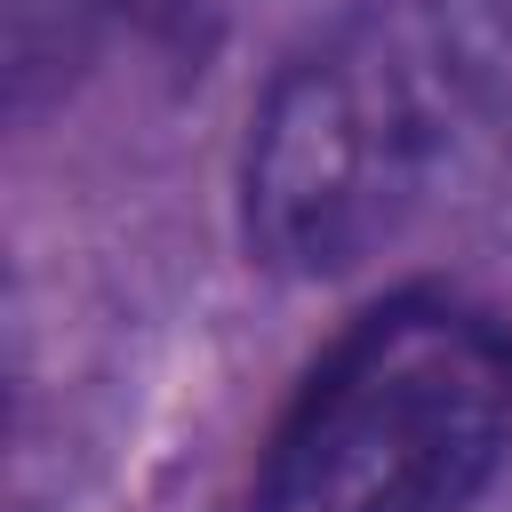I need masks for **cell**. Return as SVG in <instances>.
Returning <instances> with one entry per match:
<instances>
[{"label":"cell","instance_id":"obj_1","mask_svg":"<svg viewBox=\"0 0 512 512\" xmlns=\"http://www.w3.org/2000/svg\"><path fill=\"white\" fill-rule=\"evenodd\" d=\"M512 440L504 352L448 312L368 320L288 432L304 512H464Z\"/></svg>","mask_w":512,"mask_h":512},{"label":"cell","instance_id":"obj_2","mask_svg":"<svg viewBox=\"0 0 512 512\" xmlns=\"http://www.w3.org/2000/svg\"><path fill=\"white\" fill-rule=\"evenodd\" d=\"M400 152H408V128L368 72H344V64L288 72L248 152L256 248L288 272L352 264L392 224V200L408 184Z\"/></svg>","mask_w":512,"mask_h":512},{"label":"cell","instance_id":"obj_3","mask_svg":"<svg viewBox=\"0 0 512 512\" xmlns=\"http://www.w3.org/2000/svg\"><path fill=\"white\" fill-rule=\"evenodd\" d=\"M136 8H160V0H136Z\"/></svg>","mask_w":512,"mask_h":512}]
</instances>
